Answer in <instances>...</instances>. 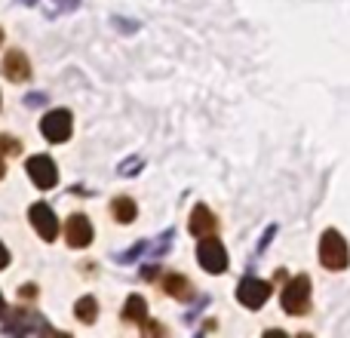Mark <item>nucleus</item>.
<instances>
[{"label":"nucleus","mask_w":350,"mask_h":338,"mask_svg":"<svg viewBox=\"0 0 350 338\" xmlns=\"http://www.w3.org/2000/svg\"><path fill=\"white\" fill-rule=\"evenodd\" d=\"M347 261H350L347 240L332 228L323 231V237H320V265L329 268V271H345Z\"/></svg>","instance_id":"nucleus-1"},{"label":"nucleus","mask_w":350,"mask_h":338,"mask_svg":"<svg viewBox=\"0 0 350 338\" xmlns=\"http://www.w3.org/2000/svg\"><path fill=\"white\" fill-rule=\"evenodd\" d=\"M280 304H283V311L292 317L308 314L310 311V277H304V274L292 277L289 283H286L283 296H280Z\"/></svg>","instance_id":"nucleus-2"},{"label":"nucleus","mask_w":350,"mask_h":338,"mask_svg":"<svg viewBox=\"0 0 350 338\" xmlns=\"http://www.w3.org/2000/svg\"><path fill=\"white\" fill-rule=\"evenodd\" d=\"M71 129H74V117H71V111H65V108L49 111V114H43V120H40L43 139L55 142V145L71 139Z\"/></svg>","instance_id":"nucleus-3"},{"label":"nucleus","mask_w":350,"mask_h":338,"mask_svg":"<svg viewBox=\"0 0 350 338\" xmlns=\"http://www.w3.org/2000/svg\"><path fill=\"white\" fill-rule=\"evenodd\" d=\"M197 259H200V265H203V271H209V274H224L228 271V252H224V246L215 240V234L200 237Z\"/></svg>","instance_id":"nucleus-4"},{"label":"nucleus","mask_w":350,"mask_h":338,"mask_svg":"<svg viewBox=\"0 0 350 338\" xmlns=\"http://www.w3.org/2000/svg\"><path fill=\"white\" fill-rule=\"evenodd\" d=\"M267 298H271V286L258 277H243L240 286H237V302L249 311H258Z\"/></svg>","instance_id":"nucleus-5"},{"label":"nucleus","mask_w":350,"mask_h":338,"mask_svg":"<svg viewBox=\"0 0 350 338\" xmlns=\"http://www.w3.org/2000/svg\"><path fill=\"white\" fill-rule=\"evenodd\" d=\"M3 333H10V335L53 333V326H49V323L43 320L40 314H34V311H16V314H12V320H6V323H3Z\"/></svg>","instance_id":"nucleus-6"},{"label":"nucleus","mask_w":350,"mask_h":338,"mask_svg":"<svg viewBox=\"0 0 350 338\" xmlns=\"http://www.w3.org/2000/svg\"><path fill=\"white\" fill-rule=\"evenodd\" d=\"M25 169H28V175H31V181H34L37 187H53L55 181H59V169H55L53 164V157H46V154H37V157H31L28 164H25Z\"/></svg>","instance_id":"nucleus-7"},{"label":"nucleus","mask_w":350,"mask_h":338,"mask_svg":"<svg viewBox=\"0 0 350 338\" xmlns=\"http://www.w3.org/2000/svg\"><path fill=\"white\" fill-rule=\"evenodd\" d=\"M28 216H31V224L37 228V234H40L43 240H55V234H59V218H55V212L49 209L46 203H34Z\"/></svg>","instance_id":"nucleus-8"},{"label":"nucleus","mask_w":350,"mask_h":338,"mask_svg":"<svg viewBox=\"0 0 350 338\" xmlns=\"http://www.w3.org/2000/svg\"><path fill=\"white\" fill-rule=\"evenodd\" d=\"M0 71H3L6 80H12V83H22V80L31 77V62H28V55H25L22 49H10V53L3 55V65H0Z\"/></svg>","instance_id":"nucleus-9"},{"label":"nucleus","mask_w":350,"mask_h":338,"mask_svg":"<svg viewBox=\"0 0 350 338\" xmlns=\"http://www.w3.org/2000/svg\"><path fill=\"white\" fill-rule=\"evenodd\" d=\"M65 240L71 243L74 249L90 246V243H92V224H90V218L80 216V212L68 218V224H65Z\"/></svg>","instance_id":"nucleus-10"},{"label":"nucleus","mask_w":350,"mask_h":338,"mask_svg":"<svg viewBox=\"0 0 350 338\" xmlns=\"http://www.w3.org/2000/svg\"><path fill=\"white\" fill-rule=\"evenodd\" d=\"M218 231V218L212 216V209L209 206H193V212H191V234L193 237H212Z\"/></svg>","instance_id":"nucleus-11"},{"label":"nucleus","mask_w":350,"mask_h":338,"mask_svg":"<svg viewBox=\"0 0 350 338\" xmlns=\"http://www.w3.org/2000/svg\"><path fill=\"white\" fill-rule=\"evenodd\" d=\"M145 314H148V308H145V298L142 296H129L126 298V304H123V320H129V323H142L145 326Z\"/></svg>","instance_id":"nucleus-12"},{"label":"nucleus","mask_w":350,"mask_h":338,"mask_svg":"<svg viewBox=\"0 0 350 338\" xmlns=\"http://www.w3.org/2000/svg\"><path fill=\"white\" fill-rule=\"evenodd\" d=\"M111 212H114V218L120 224H133L135 222V200H129V197H114V203H111Z\"/></svg>","instance_id":"nucleus-13"},{"label":"nucleus","mask_w":350,"mask_h":338,"mask_svg":"<svg viewBox=\"0 0 350 338\" xmlns=\"http://www.w3.org/2000/svg\"><path fill=\"white\" fill-rule=\"evenodd\" d=\"M163 289H166V296H172V298H191V283H187V277H181V274H170V277L163 280Z\"/></svg>","instance_id":"nucleus-14"},{"label":"nucleus","mask_w":350,"mask_h":338,"mask_svg":"<svg viewBox=\"0 0 350 338\" xmlns=\"http://www.w3.org/2000/svg\"><path fill=\"white\" fill-rule=\"evenodd\" d=\"M74 314H77L80 323H96V298L83 296L77 304H74Z\"/></svg>","instance_id":"nucleus-15"},{"label":"nucleus","mask_w":350,"mask_h":338,"mask_svg":"<svg viewBox=\"0 0 350 338\" xmlns=\"http://www.w3.org/2000/svg\"><path fill=\"white\" fill-rule=\"evenodd\" d=\"M0 148H6L10 154H16V151H18V142L10 139V135H0Z\"/></svg>","instance_id":"nucleus-16"},{"label":"nucleus","mask_w":350,"mask_h":338,"mask_svg":"<svg viewBox=\"0 0 350 338\" xmlns=\"http://www.w3.org/2000/svg\"><path fill=\"white\" fill-rule=\"evenodd\" d=\"M3 268H10V249L0 243V271H3Z\"/></svg>","instance_id":"nucleus-17"},{"label":"nucleus","mask_w":350,"mask_h":338,"mask_svg":"<svg viewBox=\"0 0 350 338\" xmlns=\"http://www.w3.org/2000/svg\"><path fill=\"white\" fill-rule=\"evenodd\" d=\"M34 296H37L34 286H22V298H34Z\"/></svg>","instance_id":"nucleus-18"},{"label":"nucleus","mask_w":350,"mask_h":338,"mask_svg":"<svg viewBox=\"0 0 350 338\" xmlns=\"http://www.w3.org/2000/svg\"><path fill=\"white\" fill-rule=\"evenodd\" d=\"M3 172H6V166H3V160H0V179H3Z\"/></svg>","instance_id":"nucleus-19"},{"label":"nucleus","mask_w":350,"mask_h":338,"mask_svg":"<svg viewBox=\"0 0 350 338\" xmlns=\"http://www.w3.org/2000/svg\"><path fill=\"white\" fill-rule=\"evenodd\" d=\"M0 314H3V296H0Z\"/></svg>","instance_id":"nucleus-20"},{"label":"nucleus","mask_w":350,"mask_h":338,"mask_svg":"<svg viewBox=\"0 0 350 338\" xmlns=\"http://www.w3.org/2000/svg\"><path fill=\"white\" fill-rule=\"evenodd\" d=\"M0 43H3V28H0Z\"/></svg>","instance_id":"nucleus-21"}]
</instances>
